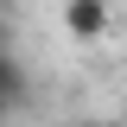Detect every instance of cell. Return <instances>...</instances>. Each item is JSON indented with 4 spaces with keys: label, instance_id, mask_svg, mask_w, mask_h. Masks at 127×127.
I'll list each match as a JSON object with an SVG mask.
<instances>
[{
    "label": "cell",
    "instance_id": "1",
    "mask_svg": "<svg viewBox=\"0 0 127 127\" xmlns=\"http://www.w3.org/2000/svg\"><path fill=\"white\" fill-rule=\"evenodd\" d=\"M64 32L76 45H95L108 32V0H64Z\"/></svg>",
    "mask_w": 127,
    "mask_h": 127
}]
</instances>
